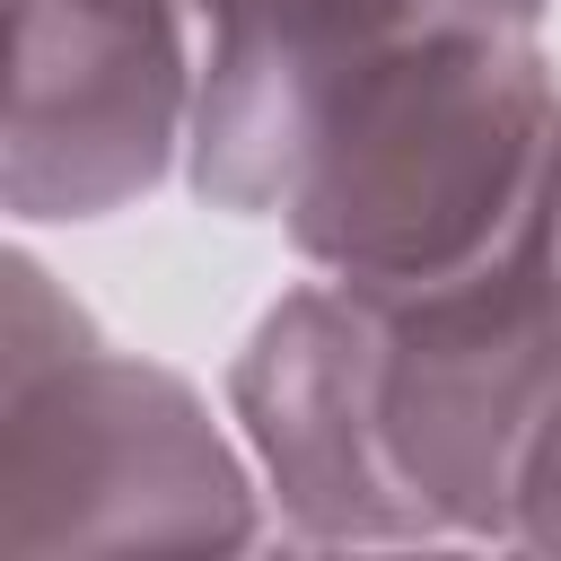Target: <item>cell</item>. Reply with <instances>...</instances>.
Returning a JSON list of instances; mask_svg holds the SVG:
<instances>
[{
  "label": "cell",
  "mask_w": 561,
  "mask_h": 561,
  "mask_svg": "<svg viewBox=\"0 0 561 561\" xmlns=\"http://www.w3.org/2000/svg\"><path fill=\"white\" fill-rule=\"evenodd\" d=\"M228 421L263 473L280 543H421L368 403V298L351 280L280 289L228 359Z\"/></svg>",
  "instance_id": "8992f818"
},
{
  "label": "cell",
  "mask_w": 561,
  "mask_h": 561,
  "mask_svg": "<svg viewBox=\"0 0 561 561\" xmlns=\"http://www.w3.org/2000/svg\"><path fill=\"white\" fill-rule=\"evenodd\" d=\"M561 210V70L535 26H438L377 53L316 114L280 237L307 272L412 298Z\"/></svg>",
  "instance_id": "6da1fadb"
},
{
  "label": "cell",
  "mask_w": 561,
  "mask_h": 561,
  "mask_svg": "<svg viewBox=\"0 0 561 561\" xmlns=\"http://www.w3.org/2000/svg\"><path fill=\"white\" fill-rule=\"evenodd\" d=\"M272 535L245 438L193 377L96 333L35 245L0 254V561L254 552Z\"/></svg>",
  "instance_id": "7a4b0ae2"
},
{
  "label": "cell",
  "mask_w": 561,
  "mask_h": 561,
  "mask_svg": "<svg viewBox=\"0 0 561 561\" xmlns=\"http://www.w3.org/2000/svg\"><path fill=\"white\" fill-rule=\"evenodd\" d=\"M508 543L517 552H561V386L535 421V447L517 465V517H508Z\"/></svg>",
  "instance_id": "52a82bcc"
},
{
  "label": "cell",
  "mask_w": 561,
  "mask_h": 561,
  "mask_svg": "<svg viewBox=\"0 0 561 561\" xmlns=\"http://www.w3.org/2000/svg\"><path fill=\"white\" fill-rule=\"evenodd\" d=\"M193 0H9V219L88 228L149 202L193 149Z\"/></svg>",
  "instance_id": "277c9868"
},
{
  "label": "cell",
  "mask_w": 561,
  "mask_h": 561,
  "mask_svg": "<svg viewBox=\"0 0 561 561\" xmlns=\"http://www.w3.org/2000/svg\"><path fill=\"white\" fill-rule=\"evenodd\" d=\"M368 298V403L421 543H508L517 465L561 386V210L500 263Z\"/></svg>",
  "instance_id": "3957f363"
},
{
  "label": "cell",
  "mask_w": 561,
  "mask_h": 561,
  "mask_svg": "<svg viewBox=\"0 0 561 561\" xmlns=\"http://www.w3.org/2000/svg\"><path fill=\"white\" fill-rule=\"evenodd\" d=\"M438 26H543V0H193V202L228 219H272L333 88Z\"/></svg>",
  "instance_id": "5b68a950"
}]
</instances>
